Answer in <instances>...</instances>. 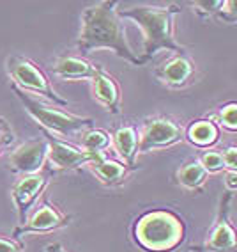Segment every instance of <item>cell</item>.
<instances>
[{"label":"cell","mask_w":237,"mask_h":252,"mask_svg":"<svg viewBox=\"0 0 237 252\" xmlns=\"http://www.w3.org/2000/svg\"><path fill=\"white\" fill-rule=\"evenodd\" d=\"M45 252H67L66 249L62 247V243L53 242V243H48L45 247Z\"/></svg>","instance_id":"27"},{"label":"cell","mask_w":237,"mask_h":252,"mask_svg":"<svg viewBox=\"0 0 237 252\" xmlns=\"http://www.w3.org/2000/svg\"><path fill=\"white\" fill-rule=\"evenodd\" d=\"M99 64H92L81 55H60L53 64V75L64 80H92Z\"/></svg>","instance_id":"15"},{"label":"cell","mask_w":237,"mask_h":252,"mask_svg":"<svg viewBox=\"0 0 237 252\" xmlns=\"http://www.w3.org/2000/svg\"><path fill=\"white\" fill-rule=\"evenodd\" d=\"M0 252H25V243L14 236H2L0 234Z\"/></svg>","instance_id":"24"},{"label":"cell","mask_w":237,"mask_h":252,"mask_svg":"<svg viewBox=\"0 0 237 252\" xmlns=\"http://www.w3.org/2000/svg\"><path fill=\"white\" fill-rule=\"evenodd\" d=\"M183 11L179 4L166 5H134L128 9H117L122 20H133L143 34L142 63H149L159 50H170L174 54L186 52L175 39V16Z\"/></svg>","instance_id":"2"},{"label":"cell","mask_w":237,"mask_h":252,"mask_svg":"<svg viewBox=\"0 0 237 252\" xmlns=\"http://www.w3.org/2000/svg\"><path fill=\"white\" fill-rule=\"evenodd\" d=\"M138 135V155L151 153V151L172 148V146L183 142L184 128L172 117L156 116L143 121V128Z\"/></svg>","instance_id":"6"},{"label":"cell","mask_w":237,"mask_h":252,"mask_svg":"<svg viewBox=\"0 0 237 252\" xmlns=\"http://www.w3.org/2000/svg\"><path fill=\"white\" fill-rule=\"evenodd\" d=\"M117 9L119 2L115 0H103L87 7L81 14V29L76 48L81 55H87L94 50L108 48L133 66H143L142 59L134 54L126 37V27Z\"/></svg>","instance_id":"1"},{"label":"cell","mask_w":237,"mask_h":252,"mask_svg":"<svg viewBox=\"0 0 237 252\" xmlns=\"http://www.w3.org/2000/svg\"><path fill=\"white\" fill-rule=\"evenodd\" d=\"M69 222H71V217L66 215L60 208L45 199L28 213L25 224L18 225L13 231V236L22 240V236H27V234H48L69 225Z\"/></svg>","instance_id":"8"},{"label":"cell","mask_w":237,"mask_h":252,"mask_svg":"<svg viewBox=\"0 0 237 252\" xmlns=\"http://www.w3.org/2000/svg\"><path fill=\"white\" fill-rule=\"evenodd\" d=\"M219 126L211 119H197L189 123V126L184 130V139H188L197 148H211L219 140Z\"/></svg>","instance_id":"18"},{"label":"cell","mask_w":237,"mask_h":252,"mask_svg":"<svg viewBox=\"0 0 237 252\" xmlns=\"http://www.w3.org/2000/svg\"><path fill=\"white\" fill-rule=\"evenodd\" d=\"M14 144V131L7 119L0 116V158L4 157L5 151Z\"/></svg>","instance_id":"23"},{"label":"cell","mask_w":237,"mask_h":252,"mask_svg":"<svg viewBox=\"0 0 237 252\" xmlns=\"http://www.w3.org/2000/svg\"><path fill=\"white\" fill-rule=\"evenodd\" d=\"M45 139H46V144H48L46 162H48V169L53 174L60 171H76V169L87 165L96 155V153H87L81 148H76V146L52 135L48 131L45 133Z\"/></svg>","instance_id":"9"},{"label":"cell","mask_w":237,"mask_h":252,"mask_svg":"<svg viewBox=\"0 0 237 252\" xmlns=\"http://www.w3.org/2000/svg\"><path fill=\"white\" fill-rule=\"evenodd\" d=\"M219 153H221V158H223L225 169H227V171L237 172V148L236 146H228V148H225L223 151H219Z\"/></svg>","instance_id":"25"},{"label":"cell","mask_w":237,"mask_h":252,"mask_svg":"<svg viewBox=\"0 0 237 252\" xmlns=\"http://www.w3.org/2000/svg\"><path fill=\"white\" fill-rule=\"evenodd\" d=\"M234 194L225 192L219 199L218 215L214 219V224L207 234L206 243L202 245L204 251L209 252H236V229L230 220V203Z\"/></svg>","instance_id":"10"},{"label":"cell","mask_w":237,"mask_h":252,"mask_svg":"<svg viewBox=\"0 0 237 252\" xmlns=\"http://www.w3.org/2000/svg\"><path fill=\"white\" fill-rule=\"evenodd\" d=\"M156 78L170 89H184L193 84L197 77V64L186 52L174 54L154 71Z\"/></svg>","instance_id":"12"},{"label":"cell","mask_w":237,"mask_h":252,"mask_svg":"<svg viewBox=\"0 0 237 252\" xmlns=\"http://www.w3.org/2000/svg\"><path fill=\"white\" fill-rule=\"evenodd\" d=\"M138 142L140 135L134 125H122L119 126L112 135V144L119 153L121 160L130 167L136 169V157H138Z\"/></svg>","instance_id":"16"},{"label":"cell","mask_w":237,"mask_h":252,"mask_svg":"<svg viewBox=\"0 0 237 252\" xmlns=\"http://www.w3.org/2000/svg\"><path fill=\"white\" fill-rule=\"evenodd\" d=\"M87 167L96 176V180H99V183H103L105 187H110V189L124 185L126 180L133 172V169H130L124 162L108 158L106 153L105 155L96 153L94 158L87 163Z\"/></svg>","instance_id":"14"},{"label":"cell","mask_w":237,"mask_h":252,"mask_svg":"<svg viewBox=\"0 0 237 252\" xmlns=\"http://www.w3.org/2000/svg\"><path fill=\"white\" fill-rule=\"evenodd\" d=\"M80 142L83 151L87 153L105 155L112 146V135L101 128H89L80 135Z\"/></svg>","instance_id":"20"},{"label":"cell","mask_w":237,"mask_h":252,"mask_svg":"<svg viewBox=\"0 0 237 252\" xmlns=\"http://www.w3.org/2000/svg\"><path fill=\"white\" fill-rule=\"evenodd\" d=\"M211 121L216 123L218 126H223L225 130L236 131L237 130V103L230 101V103L223 105L214 116L209 117Z\"/></svg>","instance_id":"21"},{"label":"cell","mask_w":237,"mask_h":252,"mask_svg":"<svg viewBox=\"0 0 237 252\" xmlns=\"http://www.w3.org/2000/svg\"><path fill=\"white\" fill-rule=\"evenodd\" d=\"M189 5L202 20H218L230 25L237 22V4L234 0H198Z\"/></svg>","instance_id":"17"},{"label":"cell","mask_w":237,"mask_h":252,"mask_svg":"<svg viewBox=\"0 0 237 252\" xmlns=\"http://www.w3.org/2000/svg\"><path fill=\"white\" fill-rule=\"evenodd\" d=\"M7 73H9L11 80H13L11 84H14L25 93L39 94L41 98L53 103L55 107H69V101L64 99L53 89L45 69L41 68L39 64L34 63L32 59L23 57V55H11L7 59Z\"/></svg>","instance_id":"5"},{"label":"cell","mask_w":237,"mask_h":252,"mask_svg":"<svg viewBox=\"0 0 237 252\" xmlns=\"http://www.w3.org/2000/svg\"><path fill=\"white\" fill-rule=\"evenodd\" d=\"M92 91L94 98L106 108L112 116H119L122 112V91L115 77H112L105 68L99 66L92 78Z\"/></svg>","instance_id":"13"},{"label":"cell","mask_w":237,"mask_h":252,"mask_svg":"<svg viewBox=\"0 0 237 252\" xmlns=\"http://www.w3.org/2000/svg\"><path fill=\"white\" fill-rule=\"evenodd\" d=\"M186 238V224L172 210H151L134 220L133 240L145 252H172Z\"/></svg>","instance_id":"3"},{"label":"cell","mask_w":237,"mask_h":252,"mask_svg":"<svg viewBox=\"0 0 237 252\" xmlns=\"http://www.w3.org/2000/svg\"><path fill=\"white\" fill-rule=\"evenodd\" d=\"M11 89L16 94V98L22 101L23 108L28 112V116L32 119H36L48 133L58 135V139L60 137H75L94 126V119L92 117L76 116V114L62 110L60 107L45 103L43 99L34 98L32 94L22 91L14 84H11Z\"/></svg>","instance_id":"4"},{"label":"cell","mask_w":237,"mask_h":252,"mask_svg":"<svg viewBox=\"0 0 237 252\" xmlns=\"http://www.w3.org/2000/svg\"><path fill=\"white\" fill-rule=\"evenodd\" d=\"M225 187H227V192L234 194L237 190V172L236 171H227L225 174Z\"/></svg>","instance_id":"26"},{"label":"cell","mask_w":237,"mask_h":252,"mask_svg":"<svg viewBox=\"0 0 237 252\" xmlns=\"http://www.w3.org/2000/svg\"><path fill=\"white\" fill-rule=\"evenodd\" d=\"M198 162L206 169L207 174H216V172L225 171L223 158H221L219 151H212V149H211V151H204V153L198 157Z\"/></svg>","instance_id":"22"},{"label":"cell","mask_w":237,"mask_h":252,"mask_svg":"<svg viewBox=\"0 0 237 252\" xmlns=\"http://www.w3.org/2000/svg\"><path fill=\"white\" fill-rule=\"evenodd\" d=\"M53 172L50 171L48 167H45L37 174H28V176H20L18 180L14 181L11 187V197H13L14 208L18 213V224L23 225L27 220L28 213L32 212V208L36 206L39 195L46 190Z\"/></svg>","instance_id":"7"},{"label":"cell","mask_w":237,"mask_h":252,"mask_svg":"<svg viewBox=\"0 0 237 252\" xmlns=\"http://www.w3.org/2000/svg\"><path fill=\"white\" fill-rule=\"evenodd\" d=\"M46 157H48V144L45 137H39V139L25 140L18 148H14L7 158V165L11 171L20 176L37 174L46 167Z\"/></svg>","instance_id":"11"},{"label":"cell","mask_w":237,"mask_h":252,"mask_svg":"<svg viewBox=\"0 0 237 252\" xmlns=\"http://www.w3.org/2000/svg\"><path fill=\"white\" fill-rule=\"evenodd\" d=\"M207 172L206 169L200 165L198 160H189V162L183 163L175 172V183L183 187L184 190L189 192H198L204 189V185L207 181Z\"/></svg>","instance_id":"19"}]
</instances>
